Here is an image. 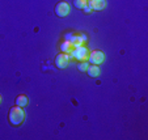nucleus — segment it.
Segmentation results:
<instances>
[{"label": "nucleus", "mask_w": 148, "mask_h": 140, "mask_svg": "<svg viewBox=\"0 0 148 140\" xmlns=\"http://www.w3.org/2000/svg\"><path fill=\"white\" fill-rule=\"evenodd\" d=\"M90 11H92V9L89 8V7H85V8H84V13H90Z\"/></svg>", "instance_id": "ddd939ff"}, {"label": "nucleus", "mask_w": 148, "mask_h": 140, "mask_svg": "<svg viewBox=\"0 0 148 140\" xmlns=\"http://www.w3.org/2000/svg\"><path fill=\"white\" fill-rule=\"evenodd\" d=\"M87 73L89 77H98V76H100V68L96 64H89V67H88V70H87Z\"/></svg>", "instance_id": "0eeeda50"}, {"label": "nucleus", "mask_w": 148, "mask_h": 140, "mask_svg": "<svg viewBox=\"0 0 148 140\" xmlns=\"http://www.w3.org/2000/svg\"><path fill=\"white\" fill-rule=\"evenodd\" d=\"M68 63H70V56L66 53L58 54V55L55 56V66L58 68H60V70H64L68 66Z\"/></svg>", "instance_id": "39448f33"}, {"label": "nucleus", "mask_w": 148, "mask_h": 140, "mask_svg": "<svg viewBox=\"0 0 148 140\" xmlns=\"http://www.w3.org/2000/svg\"><path fill=\"white\" fill-rule=\"evenodd\" d=\"M71 43L70 42H64V43H62V46H60V48H62V51L63 53H71Z\"/></svg>", "instance_id": "f8f14e48"}, {"label": "nucleus", "mask_w": 148, "mask_h": 140, "mask_svg": "<svg viewBox=\"0 0 148 140\" xmlns=\"http://www.w3.org/2000/svg\"><path fill=\"white\" fill-rule=\"evenodd\" d=\"M55 14L58 17H67L68 13H70V5L66 1H59L55 5Z\"/></svg>", "instance_id": "20e7f679"}, {"label": "nucleus", "mask_w": 148, "mask_h": 140, "mask_svg": "<svg viewBox=\"0 0 148 140\" xmlns=\"http://www.w3.org/2000/svg\"><path fill=\"white\" fill-rule=\"evenodd\" d=\"M0 104H1V96H0Z\"/></svg>", "instance_id": "4468645a"}, {"label": "nucleus", "mask_w": 148, "mask_h": 140, "mask_svg": "<svg viewBox=\"0 0 148 140\" xmlns=\"http://www.w3.org/2000/svg\"><path fill=\"white\" fill-rule=\"evenodd\" d=\"M70 43H71V46H75V47L83 46V38H81V37H73Z\"/></svg>", "instance_id": "9d476101"}, {"label": "nucleus", "mask_w": 148, "mask_h": 140, "mask_svg": "<svg viewBox=\"0 0 148 140\" xmlns=\"http://www.w3.org/2000/svg\"><path fill=\"white\" fill-rule=\"evenodd\" d=\"M73 5L79 9H84L88 5V0H73Z\"/></svg>", "instance_id": "1a4fd4ad"}, {"label": "nucleus", "mask_w": 148, "mask_h": 140, "mask_svg": "<svg viewBox=\"0 0 148 140\" xmlns=\"http://www.w3.org/2000/svg\"><path fill=\"white\" fill-rule=\"evenodd\" d=\"M8 119L12 126H20L25 121V111H24V109L21 106L11 107L8 113Z\"/></svg>", "instance_id": "f257e3e1"}, {"label": "nucleus", "mask_w": 148, "mask_h": 140, "mask_svg": "<svg viewBox=\"0 0 148 140\" xmlns=\"http://www.w3.org/2000/svg\"><path fill=\"white\" fill-rule=\"evenodd\" d=\"M88 55H89V51H88L87 47L84 46H79V47H75V50L72 51V56L79 60V62H83V60H87Z\"/></svg>", "instance_id": "7ed1b4c3"}, {"label": "nucleus", "mask_w": 148, "mask_h": 140, "mask_svg": "<svg viewBox=\"0 0 148 140\" xmlns=\"http://www.w3.org/2000/svg\"><path fill=\"white\" fill-rule=\"evenodd\" d=\"M103 59H105V55H103L102 51L100 50H95V51H90L89 55H88V62L92 63V64H96V66H100L101 63L103 62Z\"/></svg>", "instance_id": "f03ea898"}, {"label": "nucleus", "mask_w": 148, "mask_h": 140, "mask_svg": "<svg viewBox=\"0 0 148 140\" xmlns=\"http://www.w3.org/2000/svg\"><path fill=\"white\" fill-rule=\"evenodd\" d=\"M88 67H89V62H87V60H83V62H80L77 64V70L80 72H87Z\"/></svg>", "instance_id": "9b49d317"}, {"label": "nucleus", "mask_w": 148, "mask_h": 140, "mask_svg": "<svg viewBox=\"0 0 148 140\" xmlns=\"http://www.w3.org/2000/svg\"><path fill=\"white\" fill-rule=\"evenodd\" d=\"M88 7L92 11H102L106 7V0H88Z\"/></svg>", "instance_id": "423d86ee"}, {"label": "nucleus", "mask_w": 148, "mask_h": 140, "mask_svg": "<svg viewBox=\"0 0 148 140\" xmlns=\"http://www.w3.org/2000/svg\"><path fill=\"white\" fill-rule=\"evenodd\" d=\"M16 105L17 106H21V107H25L28 105V97L25 94H20L17 96L16 98Z\"/></svg>", "instance_id": "6e6552de"}]
</instances>
